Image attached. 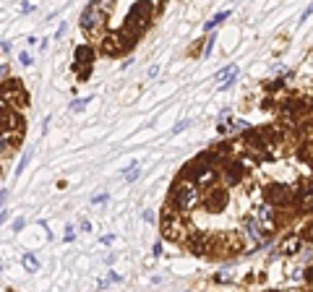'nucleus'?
<instances>
[{
    "instance_id": "obj_1",
    "label": "nucleus",
    "mask_w": 313,
    "mask_h": 292,
    "mask_svg": "<svg viewBox=\"0 0 313 292\" xmlns=\"http://www.w3.org/2000/svg\"><path fill=\"white\" fill-rule=\"evenodd\" d=\"M167 206H172L180 216L191 214L193 209L201 206V188L193 186V182H188V180H183V177L175 180L172 191H170V204Z\"/></svg>"
},
{
    "instance_id": "obj_2",
    "label": "nucleus",
    "mask_w": 313,
    "mask_h": 292,
    "mask_svg": "<svg viewBox=\"0 0 313 292\" xmlns=\"http://www.w3.org/2000/svg\"><path fill=\"white\" fill-rule=\"evenodd\" d=\"M159 225H162V235L164 240L170 243H186L188 240V227H186V219H183L172 206H164L162 209V216H159Z\"/></svg>"
},
{
    "instance_id": "obj_3",
    "label": "nucleus",
    "mask_w": 313,
    "mask_h": 292,
    "mask_svg": "<svg viewBox=\"0 0 313 292\" xmlns=\"http://www.w3.org/2000/svg\"><path fill=\"white\" fill-rule=\"evenodd\" d=\"M136 40H138V34H133L131 29L123 26V29L115 31V34H105L102 40H99V45H102V52H105V55H110V58H120V55H125V52L133 50Z\"/></svg>"
},
{
    "instance_id": "obj_4",
    "label": "nucleus",
    "mask_w": 313,
    "mask_h": 292,
    "mask_svg": "<svg viewBox=\"0 0 313 292\" xmlns=\"http://www.w3.org/2000/svg\"><path fill=\"white\" fill-rule=\"evenodd\" d=\"M107 24V18L99 13L97 3H89L84 11H81V18H79V26L86 36H102V29Z\"/></svg>"
},
{
    "instance_id": "obj_5",
    "label": "nucleus",
    "mask_w": 313,
    "mask_h": 292,
    "mask_svg": "<svg viewBox=\"0 0 313 292\" xmlns=\"http://www.w3.org/2000/svg\"><path fill=\"white\" fill-rule=\"evenodd\" d=\"M154 6L149 3H136L131 6V11H128V18H125V29H131L133 34H141L146 26L152 24V16H154Z\"/></svg>"
},
{
    "instance_id": "obj_6",
    "label": "nucleus",
    "mask_w": 313,
    "mask_h": 292,
    "mask_svg": "<svg viewBox=\"0 0 313 292\" xmlns=\"http://www.w3.org/2000/svg\"><path fill=\"white\" fill-rule=\"evenodd\" d=\"M230 204V191L225 186H212L201 191V206L206 211H222Z\"/></svg>"
},
{
    "instance_id": "obj_7",
    "label": "nucleus",
    "mask_w": 313,
    "mask_h": 292,
    "mask_svg": "<svg viewBox=\"0 0 313 292\" xmlns=\"http://www.w3.org/2000/svg\"><path fill=\"white\" fill-rule=\"evenodd\" d=\"M94 55H97L94 45H79L76 52H73V68H84V70L79 73V79H81V81L89 79L91 65H94Z\"/></svg>"
},
{
    "instance_id": "obj_8",
    "label": "nucleus",
    "mask_w": 313,
    "mask_h": 292,
    "mask_svg": "<svg viewBox=\"0 0 313 292\" xmlns=\"http://www.w3.org/2000/svg\"><path fill=\"white\" fill-rule=\"evenodd\" d=\"M0 99L6 102V107H16V104H24L26 102V91L21 86V81H16V79H8L3 86H0Z\"/></svg>"
},
{
    "instance_id": "obj_9",
    "label": "nucleus",
    "mask_w": 313,
    "mask_h": 292,
    "mask_svg": "<svg viewBox=\"0 0 313 292\" xmlns=\"http://www.w3.org/2000/svg\"><path fill=\"white\" fill-rule=\"evenodd\" d=\"M219 175H222V186L225 188H235V186H240V182L246 180V170H243V164L237 159L225 162L222 170H219Z\"/></svg>"
},
{
    "instance_id": "obj_10",
    "label": "nucleus",
    "mask_w": 313,
    "mask_h": 292,
    "mask_svg": "<svg viewBox=\"0 0 313 292\" xmlns=\"http://www.w3.org/2000/svg\"><path fill=\"white\" fill-rule=\"evenodd\" d=\"M186 245H188L191 253L204 256V253H212V248H214V237H209V235H204V232H191L188 240H186Z\"/></svg>"
},
{
    "instance_id": "obj_11",
    "label": "nucleus",
    "mask_w": 313,
    "mask_h": 292,
    "mask_svg": "<svg viewBox=\"0 0 313 292\" xmlns=\"http://www.w3.org/2000/svg\"><path fill=\"white\" fill-rule=\"evenodd\" d=\"M264 201L277 209V206H282V204H292L295 198H292V191H287L285 186H269V188L264 191Z\"/></svg>"
},
{
    "instance_id": "obj_12",
    "label": "nucleus",
    "mask_w": 313,
    "mask_h": 292,
    "mask_svg": "<svg viewBox=\"0 0 313 292\" xmlns=\"http://www.w3.org/2000/svg\"><path fill=\"white\" fill-rule=\"evenodd\" d=\"M243 230H246V240H248L251 245H259L264 237H266V232L261 230V225L256 222L253 216H246V219H243Z\"/></svg>"
},
{
    "instance_id": "obj_13",
    "label": "nucleus",
    "mask_w": 313,
    "mask_h": 292,
    "mask_svg": "<svg viewBox=\"0 0 313 292\" xmlns=\"http://www.w3.org/2000/svg\"><path fill=\"white\" fill-rule=\"evenodd\" d=\"M303 243H305V237H303V235H290L287 240L280 245V253H282V256H295V253H300Z\"/></svg>"
},
{
    "instance_id": "obj_14",
    "label": "nucleus",
    "mask_w": 313,
    "mask_h": 292,
    "mask_svg": "<svg viewBox=\"0 0 313 292\" xmlns=\"http://www.w3.org/2000/svg\"><path fill=\"white\" fill-rule=\"evenodd\" d=\"M235 76H237V68L235 65H227L217 73V81H219V89H230L235 84Z\"/></svg>"
},
{
    "instance_id": "obj_15",
    "label": "nucleus",
    "mask_w": 313,
    "mask_h": 292,
    "mask_svg": "<svg viewBox=\"0 0 313 292\" xmlns=\"http://www.w3.org/2000/svg\"><path fill=\"white\" fill-rule=\"evenodd\" d=\"M21 264H24L26 271H37V269H40V261H37V256H31V253H24L21 256Z\"/></svg>"
},
{
    "instance_id": "obj_16",
    "label": "nucleus",
    "mask_w": 313,
    "mask_h": 292,
    "mask_svg": "<svg viewBox=\"0 0 313 292\" xmlns=\"http://www.w3.org/2000/svg\"><path fill=\"white\" fill-rule=\"evenodd\" d=\"M227 16H230L227 11H222V13H217V16L212 18V21H209V24H204V29H206V31H212V29H217V26H219V24H222V21H227Z\"/></svg>"
},
{
    "instance_id": "obj_17",
    "label": "nucleus",
    "mask_w": 313,
    "mask_h": 292,
    "mask_svg": "<svg viewBox=\"0 0 313 292\" xmlns=\"http://www.w3.org/2000/svg\"><path fill=\"white\" fill-rule=\"evenodd\" d=\"M214 282L230 284V282H235V277H232V271H217V274H214Z\"/></svg>"
},
{
    "instance_id": "obj_18",
    "label": "nucleus",
    "mask_w": 313,
    "mask_h": 292,
    "mask_svg": "<svg viewBox=\"0 0 313 292\" xmlns=\"http://www.w3.org/2000/svg\"><path fill=\"white\" fill-rule=\"evenodd\" d=\"M138 177H141V167H138V164H131V167H128V172H125V180L133 182V180H138Z\"/></svg>"
},
{
    "instance_id": "obj_19",
    "label": "nucleus",
    "mask_w": 313,
    "mask_h": 292,
    "mask_svg": "<svg viewBox=\"0 0 313 292\" xmlns=\"http://www.w3.org/2000/svg\"><path fill=\"white\" fill-rule=\"evenodd\" d=\"M89 102H91V97H81V99H73V102H71V110H73V113H81V110H84V107H86Z\"/></svg>"
},
{
    "instance_id": "obj_20",
    "label": "nucleus",
    "mask_w": 313,
    "mask_h": 292,
    "mask_svg": "<svg viewBox=\"0 0 313 292\" xmlns=\"http://www.w3.org/2000/svg\"><path fill=\"white\" fill-rule=\"evenodd\" d=\"M29 159H31V154L26 152V154L21 157V162H18V167H16V177H18V175H21L24 170H26V164H29Z\"/></svg>"
},
{
    "instance_id": "obj_21",
    "label": "nucleus",
    "mask_w": 313,
    "mask_h": 292,
    "mask_svg": "<svg viewBox=\"0 0 313 292\" xmlns=\"http://www.w3.org/2000/svg\"><path fill=\"white\" fill-rule=\"evenodd\" d=\"M11 79V65H0V86Z\"/></svg>"
},
{
    "instance_id": "obj_22",
    "label": "nucleus",
    "mask_w": 313,
    "mask_h": 292,
    "mask_svg": "<svg viewBox=\"0 0 313 292\" xmlns=\"http://www.w3.org/2000/svg\"><path fill=\"white\" fill-rule=\"evenodd\" d=\"M24 225H26V219H24V216H18V219H13L11 230H13V232H21V230H24Z\"/></svg>"
},
{
    "instance_id": "obj_23",
    "label": "nucleus",
    "mask_w": 313,
    "mask_h": 292,
    "mask_svg": "<svg viewBox=\"0 0 313 292\" xmlns=\"http://www.w3.org/2000/svg\"><path fill=\"white\" fill-rule=\"evenodd\" d=\"M73 237H76V227H73V225H68V227H65V240L71 243Z\"/></svg>"
},
{
    "instance_id": "obj_24",
    "label": "nucleus",
    "mask_w": 313,
    "mask_h": 292,
    "mask_svg": "<svg viewBox=\"0 0 313 292\" xmlns=\"http://www.w3.org/2000/svg\"><path fill=\"white\" fill-rule=\"evenodd\" d=\"M18 60H21V65H31V55L29 52H21V55H18Z\"/></svg>"
},
{
    "instance_id": "obj_25",
    "label": "nucleus",
    "mask_w": 313,
    "mask_h": 292,
    "mask_svg": "<svg viewBox=\"0 0 313 292\" xmlns=\"http://www.w3.org/2000/svg\"><path fill=\"white\" fill-rule=\"evenodd\" d=\"M152 256H154V259H159V256H162V240H157V243H154V248H152Z\"/></svg>"
},
{
    "instance_id": "obj_26",
    "label": "nucleus",
    "mask_w": 313,
    "mask_h": 292,
    "mask_svg": "<svg viewBox=\"0 0 313 292\" xmlns=\"http://www.w3.org/2000/svg\"><path fill=\"white\" fill-rule=\"evenodd\" d=\"M186 128H188V120H180V123L172 128V133H180V131H186Z\"/></svg>"
},
{
    "instance_id": "obj_27",
    "label": "nucleus",
    "mask_w": 313,
    "mask_h": 292,
    "mask_svg": "<svg viewBox=\"0 0 313 292\" xmlns=\"http://www.w3.org/2000/svg\"><path fill=\"white\" fill-rule=\"evenodd\" d=\"M21 11H24V13H34V11H37V6H34V3H24V6H21Z\"/></svg>"
},
{
    "instance_id": "obj_28",
    "label": "nucleus",
    "mask_w": 313,
    "mask_h": 292,
    "mask_svg": "<svg viewBox=\"0 0 313 292\" xmlns=\"http://www.w3.org/2000/svg\"><path fill=\"white\" fill-rule=\"evenodd\" d=\"M91 201H94V204H105V201H107V193H99V196H94Z\"/></svg>"
},
{
    "instance_id": "obj_29",
    "label": "nucleus",
    "mask_w": 313,
    "mask_h": 292,
    "mask_svg": "<svg viewBox=\"0 0 313 292\" xmlns=\"http://www.w3.org/2000/svg\"><path fill=\"white\" fill-rule=\"evenodd\" d=\"M214 45H217V42H214V40H209V42H206V47H204V55H212Z\"/></svg>"
},
{
    "instance_id": "obj_30",
    "label": "nucleus",
    "mask_w": 313,
    "mask_h": 292,
    "mask_svg": "<svg viewBox=\"0 0 313 292\" xmlns=\"http://www.w3.org/2000/svg\"><path fill=\"white\" fill-rule=\"evenodd\" d=\"M123 277H120V274H115V271H110V277H107V282H120Z\"/></svg>"
},
{
    "instance_id": "obj_31",
    "label": "nucleus",
    "mask_w": 313,
    "mask_h": 292,
    "mask_svg": "<svg viewBox=\"0 0 313 292\" xmlns=\"http://www.w3.org/2000/svg\"><path fill=\"white\" fill-rule=\"evenodd\" d=\"M113 240H115V235H105V237H102V245H110Z\"/></svg>"
},
{
    "instance_id": "obj_32",
    "label": "nucleus",
    "mask_w": 313,
    "mask_h": 292,
    "mask_svg": "<svg viewBox=\"0 0 313 292\" xmlns=\"http://www.w3.org/2000/svg\"><path fill=\"white\" fill-rule=\"evenodd\" d=\"M8 216H11V211H8V209H3V211H0V225H3Z\"/></svg>"
},
{
    "instance_id": "obj_33",
    "label": "nucleus",
    "mask_w": 313,
    "mask_h": 292,
    "mask_svg": "<svg viewBox=\"0 0 313 292\" xmlns=\"http://www.w3.org/2000/svg\"><path fill=\"white\" fill-rule=\"evenodd\" d=\"M144 219L146 222H154V211H144Z\"/></svg>"
},
{
    "instance_id": "obj_34",
    "label": "nucleus",
    "mask_w": 313,
    "mask_h": 292,
    "mask_svg": "<svg viewBox=\"0 0 313 292\" xmlns=\"http://www.w3.org/2000/svg\"><path fill=\"white\" fill-rule=\"evenodd\" d=\"M6 196H8V191H0V206H3V201H6Z\"/></svg>"
},
{
    "instance_id": "obj_35",
    "label": "nucleus",
    "mask_w": 313,
    "mask_h": 292,
    "mask_svg": "<svg viewBox=\"0 0 313 292\" xmlns=\"http://www.w3.org/2000/svg\"><path fill=\"white\" fill-rule=\"evenodd\" d=\"M310 146H313V143H310Z\"/></svg>"
}]
</instances>
